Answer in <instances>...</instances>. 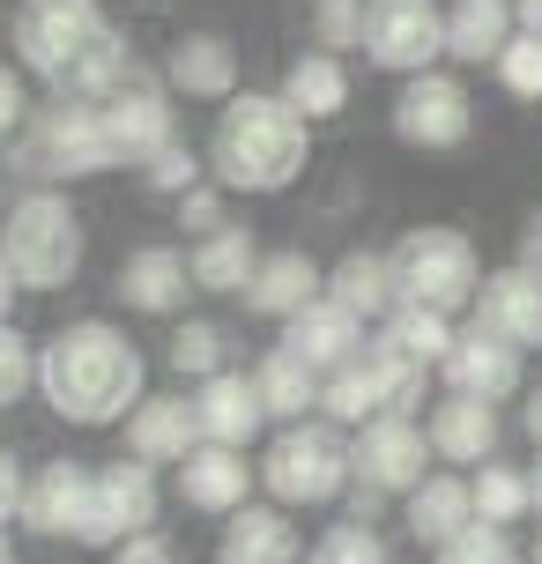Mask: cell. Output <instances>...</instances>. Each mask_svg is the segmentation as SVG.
Masks as SVG:
<instances>
[{"label": "cell", "mask_w": 542, "mask_h": 564, "mask_svg": "<svg viewBox=\"0 0 542 564\" xmlns=\"http://www.w3.org/2000/svg\"><path fill=\"white\" fill-rule=\"evenodd\" d=\"M305 564H313V557H305Z\"/></svg>", "instance_id": "obj_52"}, {"label": "cell", "mask_w": 542, "mask_h": 564, "mask_svg": "<svg viewBox=\"0 0 542 564\" xmlns=\"http://www.w3.org/2000/svg\"><path fill=\"white\" fill-rule=\"evenodd\" d=\"M498 83L513 89L520 105H542V37H528V30H520L513 45L498 53Z\"/></svg>", "instance_id": "obj_38"}, {"label": "cell", "mask_w": 542, "mask_h": 564, "mask_svg": "<svg viewBox=\"0 0 542 564\" xmlns=\"http://www.w3.org/2000/svg\"><path fill=\"white\" fill-rule=\"evenodd\" d=\"M112 134H105V112L97 105H75V97H53V105H37L30 127L15 134V171L23 178H97V171H112Z\"/></svg>", "instance_id": "obj_7"}, {"label": "cell", "mask_w": 542, "mask_h": 564, "mask_svg": "<svg viewBox=\"0 0 542 564\" xmlns=\"http://www.w3.org/2000/svg\"><path fill=\"white\" fill-rule=\"evenodd\" d=\"M23 490H30V476L0 453V528H8V520H23Z\"/></svg>", "instance_id": "obj_44"}, {"label": "cell", "mask_w": 542, "mask_h": 564, "mask_svg": "<svg viewBox=\"0 0 542 564\" xmlns=\"http://www.w3.org/2000/svg\"><path fill=\"white\" fill-rule=\"evenodd\" d=\"M194 290H253V275H260V246H253V230L246 224H224V230H208V238H194Z\"/></svg>", "instance_id": "obj_29"}, {"label": "cell", "mask_w": 542, "mask_h": 564, "mask_svg": "<svg viewBox=\"0 0 542 564\" xmlns=\"http://www.w3.org/2000/svg\"><path fill=\"white\" fill-rule=\"evenodd\" d=\"M520 37V15L513 0H454L446 8V59H460V67H498V53Z\"/></svg>", "instance_id": "obj_28"}, {"label": "cell", "mask_w": 542, "mask_h": 564, "mask_svg": "<svg viewBox=\"0 0 542 564\" xmlns=\"http://www.w3.org/2000/svg\"><path fill=\"white\" fill-rule=\"evenodd\" d=\"M520 268H528V275L542 282V208L528 216V230H520Z\"/></svg>", "instance_id": "obj_45"}, {"label": "cell", "mask_w": 542, "mask_h": 564, "mask_svg": "<svg viewBox=\"0 0 542 564\" xmlns=\"http://www.w3.org/2000/svg\"><path fill=\"white\" fill-rule=\"evenodd\" d=\"M8 37H15V67L37 75L53 97H75V105H105L134 75V53L105 23L97 0H15Z\"/></svg>", "instance_id": "obj_2"}, {"label": "cell", "mask_w": 542, "mask_h": 564, "mask_svg": "<svg viewBox=\"0 0 542 564\" xmlns=\"http://www.w3.org/2000/svg\"><path fill=\"white\" fill-rule=\"evenodd\" d=\"M15 290H23V282H15V268H8V253H0V327H8V312H15Z\"/></svg>", "instance_id": "obj_46"}, {"label": "cell", "mask_w": 542, "mask_h": 564, "mask_svg": "<svg viewBox=\"0 0 542 564\" xmlns=\"http://www.w3.org/2000/svg\"><path fill=\"white\" fill-rule=\"evenodd\" d=\"M520 423H528V438H535V446H542V387H535V394H528V409H520Z\"/></svg>", "instance_id": "obj_48"}, {"label": "cell", "mask_w": 542, "mask_h": 564, "mask_svg": "<svg viewBox=\"0 0 542 564\" xmlns=\"http://www.w3.org/2000/svg\"><path fill=\"white\" fill-rule=\"evenodd\" d=\"M313 45L319 53H365V0H319L313 8Z\"/></svg>", "instance_id": "obj_36"}, {"label": "cell", "mask_w": 542, "mask_h": 564, "mask_svg": "<svg viewBox=\"0 0 542 564\" xmlns=\"http://www.w3.org/2000/svg\"><path fill=\"white\" fill-rule=\"evenodd\" d=\"M446 394H476V401H513L520 394V349L513 341H498V335H484L476 319L454 335V357H446Z\"/></svg>", "instance_id": "obj_18"}, {"label": "cell", "mask_w": 542, "mask_h": 564, "mask_svg": "<svg viewBox=\"0 0 542 564\" xmlns=\"http://www.w3.org/2000/svg\"><path fill=\"white\" fill-rule=\"evenodd\" d=\"M513 15H520V30H528V37H542V0H513Z\"/></svg>", "instance_id": "obj_47"}, {"label": "cell", "mask_w": 542, "mask_h": 564, "mask_svg": "<svg viewBox=\"0 0 542 564\" xmlns=\"http://www.w3.org/2000/svg\"><path fill=\"white\" fill-rule=\"evenodd\" d=\"M454 335H460L454 319H438V312H409V305L379 327V341H387V349H401V357H416V365H431V371L454 357Z\"/></svg>", "instance_id": "obj_33"}, {"label": "cell", "mask_w": 542, "mask_h": 564, "mask_svg": "<svg viewBox=\"0 0 542 564\" xmlns=\"http://www.w3.org/2000/svg\"><path fill=\"white\" fill-rule=\"evenodd\" d=\"M178 224L194 230V238H208V230H224V194H216V186H194V194L178 200Z\"/></svg>", "instance_id": "obj_42"}, {"label": "cell", "mask_w": 542, "mask_h": 564, "mask_svg": "<svg viewBox=\"0 0 542 564\" xmlns=\"http://www.w3.org/2000/svg\"><path fill=\"white\" fill-rule=\"evenodd\" d=\"M216 564H305V542H297V520L283 506H246L224 520V542H216Z\"/></svg>", "instance_id": "obj_25"}, {"label": "cell", "mask_w": 542, "mask_h": 564, "mask_svg": "<svg viewBox=\"0 0 542 564\" xmlns=\"http://www.w3.org/2000/svg\"><path fill=\"white\" fill-rule=\"evenodd\" d=\"M200 446L208 438H200L194 394H149L127 416V460H142V468H186Z\"/></svg>", "instance_id": "obj_16"}, {"label": "cell", "mask_w": 542, "mask_h": 564, "mask_svg": "<svg viewBox=\"0 0 542 564\" xmlns=\"http://www.w3.org/2000/svg\"><path fill=\"white\" fill-rule=\"evenodd\" d=\"M283 349H290V357H305L319 379H335L343 365L365 357L371 341H365V319H357V312H343L335 297H319L313 312H297V319L283 327Z\"/></svg>", "instance_id": "obj_20"}, {"label": "cell", "mask_w": 542, "mask_h": 564, "mask_svg": "<svg viewBox=\"0 0 542 564\" xmlns=\"http://www.w3.org/2000/svg\"><path fill=\"white\" fill-rule=\"evenodd\" d=\"M327 297H335L343 312H357V319H379V327H387V319L401 312L394 253H365V246H357V253H343L335 268H327Z\"/></svg>", "instance_id": "obj_27"}, {"label": "cell", "mask_w": 542, "mask_h": 564, "mask_svg": "<svg viewBox=\"0 0 542 564\" xmlns=\"http://www.w3.org/2000/svg\"><path fill=\"white\" fill-rule=\"evenodd\" d=\"M283 97H290V112L305 119V127H313V119H335L349 105V67L335 53H297L283 67Z\"/></svg>", "instance_id": "obj_31"}, {"label": "cell", "mask_w": 542, "mask_h": 564, "mask_svg": "<svg viewBox=\"0 0 542 564\" xmlns=\"http://www.w3.org/2000/svg\"><path fill=\"white\" fill-rule=\"evenodd\" d=\"M97 112H105L112 156H119V164H134V171H149L178 141L172 134V83H164V75H142V67H134V75H127Z\"/></svg>", "instance_id": "obj_11"}, {"label": "cell", "mask_w": 542, "mask_h": 564, "mask_svg": "<svg viewBox=\"0 0 542 564\" xmlns=\"http://www.w3.org/2000/svg\"><path fill=\"white\" fill-rule=\"evenodd\" d=\"M156 468L142 460H105L97 468V498H89V528H83V550H105L112 557L119 542H134L156 528Z\"/></svg>", "instance_id": "obj_12"}, {"label": "cell", "mask_w": 542, "mask_h": 564, "mask_svg": "<svg viewBox=\"0 0 542 564\" xmlns=\"http://www.w3.org/2000/svg\"><path fill=\"white\" fill-rule=\"evenodd\" d=\"M253 387H260V401H268V416H283V423H313V409L327 401V379H319L305 357H290V349H268V357H260Z\"/></svg>", "instance_id": "obj_30"}, {"label": "cell", "mask_w": 542, "mask_h": 564, "mask_svg": "<svg viewBox=\"0 0 542 564\" xmlns=\"http://www.w3.org/2000/svg\"><path fill=\"white\" fill-rule=\"evenodd\" d=\"M253 476H260V460H246V453H230V446H200L186 468H178V498L194 512H216V520H230V512H246L253 498Z\"/></svg>", "instance_id": "obj_23"}, {"label": "cell", "mask_w": 542, "mask_h": 564, "mask_svg": "<svg viewBox=\"0 0 542 564\" xmlns=\"http://www.w3.org/2000/svg\"><path fill=\"white\" fill-rule=\"evenodd\" d=\"M37 387V349L15 335V319L0 327V401H23Z\"/></svg>", "instance_id": "obj_40"}, {"label": "cell", "mask_w": 542, "mask_h": 564, "mask_svg": "<svg viewBox=\"0 0 542 564\" xmlns=\"http://www.w3.org/2000/svg\"><path fill=\"white\" fill-rule=\"evenodd\" d=\"M313 8H319V0H313Z\"/></svg>", "instance_id": "obj_53"}, {"label": "cell", "mask_w": 542, "mask_h": 564, "mask_svg": "<svg viewBox=\"0 0 542 564\" xmlns=\"http://www.w3.org/2000/svg\"><path fill=\"white\" fill-rule=\"evenodd\" d=\"M313 164V127L290 112V97L275 89H238L224 112H216V134H208V171L224 194H283L297 186Z\"/></svg>", "instance_id": "obj_3"}, {"label": "cell", "mask_w": 542, "mask_h": 564, "mask_svg": "<svg viewBox=\"0 0 542 564\" xmlns=\"http://www.w3.org/2000/svg\"><path fill=\"white\" fill-rule=\"evenodd\" d=\"M164 83H172V97H194V105H230L238 97V45L216 30H178L164 53Z\"/></svg>", "instance_id": "obj_17"}, {"label": "cell", "mask_w": 542, "mask_h": 564, "mask_svg": "<svg viewBox=\"0 0 542 564\" xmlns=\"http://www.w3.org/2000/svg\"><path fill=\"white\" fill-rule=\"evenodd\" d=\"M365 59L387 75H431L446 59V8L438 0H365Z\"/></svg>", "instance_id": "obj_10"}, {"label": "cell", "mask_w": 542, "mask_h": 564, "mask_svg": "<svg viewBox=\"0 0 542 564\" xmlns=\"http://www.w3.org/2000/svg\"><path fill=\"white\" fill-rule=\"evenodd\" d=\"M528 564H542V535H535V557H528Z\"/></svg>", "instance_id": "obj_51"}, {"label": "cell", "mask_w": 542, "mask_h": 564, "mask_svg": "<svg viewBox=\"0 0 542 564\" xmlns=\"http://www.w3.org/2000/svg\"><path fill=\"white\" fill-rule=\"evenodd\" d=\"M260 482L275 506H335L349 482H357V460H349V438L343 423H283L268 453H260Z\"/></svg>", "instance_id": "obj_5"}, {"label": "cell", "mask_w": 542, "mask_h": 564, "mask_svg": "<svg viewBox=\"0 0 542 564\" xmlns=\"http://www.w3.org/2000/svg\"><path fill=\"white\" fill-rule=\"evenodd\" d=\"M438 564H528V557L513 550V535H506V528H484V520H476L460 542H446V550H438Z\"/></svg>", "instance_id": "obj_39"}, {"label": "cell", "mask_w": 542, "mask_h": 564, "mask_svg": "<svg viewBox=\"0 0 542 564\" xmlns=\"http://www.w3.org/2000/svg\"><path fill=\"white\" fill-rule=\"evenodd\" d=\"M528 482H535V512H542V460H535V468H528Z\"/></svg>", "instance_id": "obj_49"}, {"label": "cell", "mask_w": 542, "mask_h": 564, "mask_svg": "<svg viewBox=\"0 0 542 564\" xmlns=\"http://www.w3.org/2000/svg\"><path fill=\"white\" fill-rule=\"evenodd\" d=\"M194 416H200V438L208 446H230L246 453L260 438V423H268V401L246 371H216L208 387H194Z\"/></svg>", "instance_id": "obj_21"}, {"label": "cell", "mask_w": 542, "mask_h": 564, "mask_svg": "<svg viewBox=\"0 0 542 564\" xmlns=\"http://www.w3.org/2000/svg\"><path fill=\"white\" fill-rule=\"evenodd\" d=\"M37 401L75 431H105L149 401V365L112 319H67L37 349Z\"/></svg>", "instance_id": "obj_1"}, {"label": "cell", "mask_w": 542, "mask_h": 564, "mask_svg": "<svg viewBox=\"0 0 542 564\" xmlns=\"http://www.w3.org/2000/svg\"><path fill=\"white\" fill-rule=\"evenodd\" d=\"M0 253H8L23 290H67L83 275V216H75V200L53 194V186H30L0 224Z\"/></svg>", "instance_id": "obj_4"}, {"label": "cell", "mask_w": 542, "mask_h": 564, "mask_svg": "<svg viewBox=\"0 0 542 564\" xmlns=\"http://www.w3.org/2000/svg\"><path fill=\"white\" fill-rule=\"evenodd\" d=\"M424 371L431 365H416V357H401V349H387V341L371 335L365 357L327 379L319 416H327V423H349V431H365V423H379V416H409V409L424 401Z\"/></svg>", "instance_id": "obj_9"}, {"label": "cell", "mask_w": 542, "mask_h": 564, "mask_svg": "<svg viewBox=\"0 0 542 564\" xmlns=\"http://www.w3.org/2000/svg\"><path fill=\"white\" fill-rule=\"evenodd\" d=\"M468 127H476V105H468V89L454 75L431 67V75H409L394 89V134L409 149H460Z\"/></svg>", "instance_id": "obj_13"}, {"label": "cell", "mask_w": 542, "mask_h": 564, "mask_svg": "<svg viewBox=\"0 0 542 564\" xmlns=\"http://www.w3.org/2000/svg\"><path fill=\"white\" fill-rule=\"evenodd\" d=\"M30 112H37V105H30V89H23V67H8V59H0V141L23 134Z\"/></svg>", "instance_id": "obj_41"}, {"label": "cell", "mask_w": 542, "mask_h": 564, "mask_svg": "<svg viewBox=\"0 0 542 564\" xmlns=\"http://www.w3.org/2000/svg\"><path fill=\"white\" fill-rule=\"evenodd\" d=\"M200 171H208V156H194L186 141H172V149L142 171V186H149V194H164V200H186L200 186Z\"/></svg>", "instance_id": "obj_37"}, {"label": "cell", "mask_w": 542, "mask_h": 564, "mask_svg": "<svg viewBox=\"0 0 542 564\" xmlns=\"http://www.w3.org/2000/svg\"><path fill=\"white\" fill-rule=\"evenodd\" d=\"M313 564H394V550H387V535H379L371 520H335V528L319 535Z\"/></svg>", "instance_id": "obj_35"}, {"label": "cell", "mask_w": 542, "mask_h": 564, "mask_svg": "<svg viewBox=\"0 0 542 564\" xmlns=\"http://www.w3.org/2000/svg\"><path fill=\"white\" fill-rule=\"evenodd\" d=\"M401 520H409V535L424 542V550H446V542H460L476 528V490H468V476L438 468L431 482H416L401 498Z\"/></svg>", "instance_id": "obj_22"}, {"label": "cell", "mask_w": 542, "mask_h": 564, "mask_svg": "<svg viewBox=\"0 0 542 564\" xmlns=\"http://www.w3.org/2000/svg\"><path fill=\"white\" fill-rule=\"evenodd\" d=\"M394 282H401V305H409V312H438V319H454L460 305L484 297V260H476V246H468L460 230L416 224L394 246Z\"/></svg>", "instance_id": "obj_6"}, {"label": "cell", "mask_w": 542, "mask_h": 564, "mask_svg": "<svg viewBox=\"0 0 542 564\" xmlns=\"http://www.w3.org/2000/svg\"><path fill=\"white\" fill-rule=\"evenodd\" d=\"M349 460H357V498H349V520H371V506L379 498H409L416 482H431L438 468V453H431V431L416 416H379L365 423L357 438H349Z\"/></svg>", "instance_id": "obj_8"}, {"label": "cell", "mask_w": 542, "mask_h": 564, "mask_svg": "<svg viewBox=\"0 0 542 564\" xmlns=\"http://www.w3.org/2000/svg\"><path fill=\"white\" fill-rule=\"evenodd\" d=\"M476 327H484V335H498V341H513V349L542 341V282L528 275V268H498V275H484Z\"/></svg>", "instance_id": "obj_26"}, {"label": "cell", "mask_w": 542, "mask_h": 564, "mask_svg": "<svg viewBox=\"0 0 542 564\" xmlns=\"http://www.w3.org/2000/svg\"><path fill=\"white\" fill-rule=\"evenodd\" d=\"M119 305L142 312V319H178L186 312V290H194V260L178 253V246H134V253L119 260Z\"/></svg>", "instance_id": "obj_15"}, {"label": "cell", "mask_w": 542, "mask_h": 564, "mask_svg": "<svg viewBox=\"0 0 542 564\" xmlns=\"http://www.w3.org/2000/svg\"><path fill=\"white\" fill-rule=\"evenodd\" d=\"M89 498H97V468H83V460H45L37 476H30L23 490V528L45 542H83L89 528Z\"/></svg>", "instance_id": "obj_14"}, {"label": "cell", "mask_w": 542, "mask_h": 564, "mask_svg": "<svg viewBox=\"0 0 542 564\" xmlns=\"http://www.w3.org/2000/svg\"><path fill=\"white\" fill-rule=\"evenodd\" d=\"M424 431H431V453L454 460V468H490L498 460V409L476 394H446Z\"/></svg>", "instance_id": "obj_24"}, {"label": "cell", "mask_w": 542, "mask_h": 564, "mask_svg": "<svg viewBox=\"0 0 542 564\" xmlns=\"http://www.w3.org/2000/svg\"><path fill=\"white\" fill-rule=\"evenodd\" d=\"M112 564H178V550H172V535H164V528H149V535L119 542V550H112Z\"/></svg>", "instance_id": "obj_43"}, {"label": "cell", "mask_w": 542, "mask_h": 564, "mask_svg": "<svg viewBox=\"0 0 542 564\" xmlns=\"http://www.w3.org/2000/svg\"><path fill=\"white\" fill-rule=\"evenodd\" d=\"M0 564H15V542H8V535H0Z\"/></svg>", "instance_id": "obj_50"}, {"label": "cell", "mask_w": 542, "mask_h": 564, "mask_svg": "<svg viewBox=\"0 0 542 564\" xmlns=\"http://www.w3.org/2000/svg\"><path fill=\"white\" fill-rule=\"evenodd\" d=\"M468 490H476V520H484V528H506V535H513V520L535 512V482H528V468H506V460L476 468Z\"/></svg>", "instance_id": "obj_32"}, {"label": "cell", "mask_w": 542, "mask_h": 564, "mask_svg": "<svg viewBox=\"0 0 542 564\" xmlns=\"http://www.w3.org/2000/svg\"><path fill=\"white\" fill-rule=\"evenodd\" d=\"M319 297H327V268H319L305 246H283V253L260 260L253 290H246V305L260 312V319H275V327H290L297 312H313Z\"/></svg>", "instance_id": "obj_19"}, {"label": "cell", "mask_w": 542, "mask_h": 564, "mask_svg": "<svg viewBox=\"0 0 542 564\" xmlns=\"http://www.w3.org/2000/svg\"><path fill=\"white\" fill-rule=\"evenodd\" d=\"M224 341H230V335L216 327V319H186V327L172 335V349H164V357H172V371H178V379L208 387L216 371H230V365H224Z\"/></svg>", "instance_id": "obj_34"}]
</instances>
